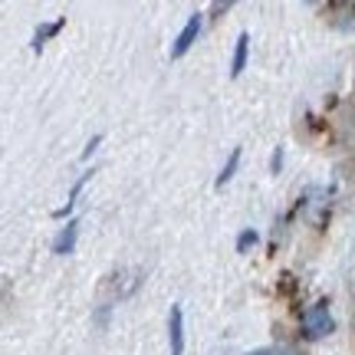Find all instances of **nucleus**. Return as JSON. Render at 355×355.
Listing matches in <instances>:
<instances>
[{
  "label": "nucleus",
  "instance_id": "obj_6",
  "mask_svg": "<svg viewBox=\"0 0 355 355\" xmlns=\"http://www.w3.org/2000/svg\"><path fill=\"white\" fill-rule=\"evenodd\" d=\"M237 165H241V148H234V152H230V158H227V165H224V171L217 175V188H224V184H227L230 178H234Z\"/></svg>",
  "mask_w": 355,
  "mask_h": 355
},
{
  "label": "nucleus",
  "instance_id": "obj_3",
  "mask_svg": "<svg viewBox=\"0 0 355 355\" xmlns=\"http://www.w3.org/2000/svg\"><path fill=\"white\" fill-rule=\"evenodd\" d=\"M168 355H181L184 352V313H181V306H171V313H168Z\"/></svg>",
  "mask_w": 355,
  "mask_h": 355
},
{
  "label": "nucleus",
  "instance_id": "obj_2",
  "mask_svg": "<svg viewBox=\"0 0 355 355\" xmlns=\"http://www.w3.org/2000/svg\"><path fill=\"white\" fill-rule=\"evenodd\" d=\"M198 33H201V13H191L188 24L181 26V33L175 37V46H171V60H181V56L191 50V43L198 40Z\"/></svg>",
  "mask_w": 355,
  "mask_h": 355
},
{
  "label": "nucleus",
  "instance_id": "obj_7",
  "mask_svg": "<svg viewBox=\"0 0 355 355\" xmlns=\"http://www.w3.org/2000/svg\"><path fill=\"white\" fill-rule=\"evenodd\" d=\"M254 243H257V230H243L241 241H237V250H241V254H247V250H250Z\"/></svg>",
  "mask_w": 355,
  "mask_h": 355
},
{
  "label": "nucleus",
  "instance_id": "obj_1",
  "mask_svg": "<svg viewBox=\"0 0 355 355\" xmlns=\"http://www.w3.org/2000/svg\"><path fill=\"white\" fill-rule=\"evenodd\" d=\"M336 329V322H332V313L329 306H313L309 313L303 316V332L309 336V339H319V336H329V332Z\"/></svg>",
  "mask_w": 355,
  "mask_h": 355
},
{
  "label": "nucleus",
  "instance_id": "obj_4",
  "mask_svg": "<svg viewBox=\"0 0 355 355\" xmlns=\"http://www.w3.org/2000/svg\"><path fill=\"white\" fill-rule=\"evenodd\" d=\"M76 237H79V224L76 220H69L63 230H60V237H56V243H53V254H73V247H76Z\"/></svg>",
  "mask_w": 355,
  "mask_h": 355
},
{
  "label": "nucleus",
  "instance_id": "obj_8",
  "mask_svg": "<svg viewBox=\"0 0 355 355\" xmlns=\"http://www.w3.org/2000/svg\"><path fill=\"white\" fill-rule=\"evenodd\" d=\"M279 162H283V148H277V152H273V171H279Z\"/></svg>",
  "mask_w": 355,
  "mask_h": 355
},
{
  "label": "nucleus",
  "instance_id": "obj_5",
  "mask_svg": "<svg viewBox=\"0 0 355 355\" xmlns=\"http://www.w3.org/2000/svg\"><path fill=\"white\" fill-rule=\"evenodd\" d=\"M247 53H250V37L241 33L237 37V46H234V63H230V76H241L243 66H247Z\"/></svg>",
  "mask_w": 355,
  "mask_h": 355
},
{
  "label": "nucleus",
  "instance_id": "obj_9",
  "mask_svg": "<svg viewBox=\"0 0 355 355\" xmlns=\"http://www.w3.org/2000/svg\"><path fill=\"white\" fill-rule=\"evenodd\" d=\"M247 355H273L270 349H257V352H247Z\"/></svg>",
  "mask_w": 355,
  "mask_h": 355
}]
</instances>
